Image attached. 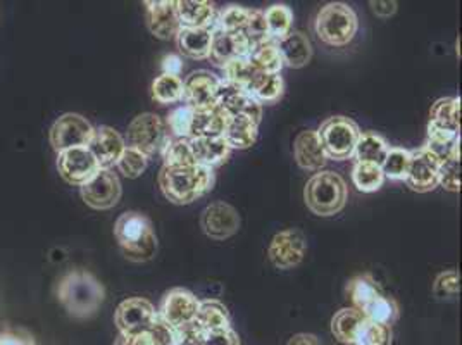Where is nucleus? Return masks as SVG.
I'll return each mask as SVG.
<instances>
[{
    "label": "nucleus",
    "mask_w": 462,
    "mask_h": 345,
    "mask_svg": "<svg viewBox=\"0 0 462 345\" xmlns=\"http://www.w3.org/2000/svg\"><path fill=\"white\" fill-rule=\"evenodd\" d=\"M58 301L64 311L77 320L94 316L106 299V290L87 269H75L59 280Z\"/></svg>",
    "instance_id": "obj_1"
},
{
    "label": "nucleus",
    "mask_w": 462,
    "mask_h": 345,
    "mask_svg": "<svg viewBox=\"0 0 462 345\" xmlns=\"http://www.w3.org/2000/svg\"><path fill=\"white\" fill-rule=\"evenodd\" d=\"M159 187L164 197L178 204L187 206L197 199L209 193L216 182V174L211 168L206 166H185V168H168L162 166L159 172Z\"/></svg>",
    "instance_id": "obj_2"
},
{
    "label": "nucleus",
    "mask_w": 462,
    "mask_h": 345,
    "mask_svg": "<svg viewBox=\"0 0 462 345\" xmlns=\"http://www.w3.org/2000/svg\"><path fill=\"white\" fill-rule=\"evenodd\" d=\"M115 237L125 259L132 263L152 261L157 254L154 227L142 212H123L116 219Z\"/></svg>",
    "instance_id": "obj_3"
},
{
    "label": "nucleus",
    "mask_w": 462,
    "mask_h": 345,
    "mask_svg": "<svg viewBox=\"0 0 462 345\" xmlns=\"http://www.w3.org/2000/svg\"><path fill=\"white\" fill-rule=\"evenodd\" d=\"M348 189L344 178L333 172H314L304 189L309 211L316 216H335L346 208Z\"/></svg>",
    "instance_id": "obj_4"
},
{
    "label": "nucleus",
    "mask_w": 462,
    "mask_h": 345,
    "mask_svg": "<svg viewBox=\"0 0 462 345\" xmlns=\"http://www.w3.org/2000/svg\"><path fill=\"white\" fill-rule=\"evenodd\" d=\"M359 30L356 11L344 2H329L323 5L314 20L318 39L329 47H346Z\"/></svg>",
    "instance_id": "obj_5"
},
{
    "label": "nucleus",
    "mask_w": 462,
    "mask_h": 345,
    "mask_svg": "<svg viewBox=\"0 0 462 345\" xmlns=\"http://www.w3.org/2000/svg\"><path fill=\"white\" fill-rule=\"evenodd\" d=\"M318 136L323 144L328 159L346 161L354 157L361 130L356 121L346 116H331L319 126Z\"/></svg>",
    "instance_id": "obj_6"
},
{
    "label": "nucleus",
    "mask_w": 462,
    "mask_h": 345,
    "mask_svg": "<svg viewBox=\"0 0 462 345\" xmlns=\"http://www.w3.org/2000/svg\"><path fill=\"white\" fill-rule=\"evenodd\" d=\"M126 136L130 147H135L149 157L162 154L171 138L166 123L154 113H143L134 117V121L128 125Z\"/></svg>",
    "instance_id": "obj_7"
},
{
    "label": "nucleus",
    "mask_w": 462,
    "mask_h": 345,
    "mask_svg": "<svg viewBox=\"0 0 462 345\" xmlns=\"http://www.w3.org/2000/svg\"><path fill=\"white\" fill-rule=\"evenodd\" d=\"M157 320L154 304L143 297H130L123 301L115 312V323L123 337L147 333Z\"/></svg>",
    "instance_id": "obj_8"
},
{
    "label": "nucleus",
    "mask_w": 462,
    "mask_h": 345,
    "mask_svg": "<svg viewBox=\"0 0 462 345\" xmlns=\"http://www.w3.org/2000/svg\"><path fill=\"white\" fill-rule=\"evenodd\" d=\"M94 130L92 123L81 115H62L51 128V145L58 154L75 147H87L94 136Z\"/></svg>",
    "instance_id": "obj_9"
},
{
    "label": "nucleus",
    "mask_w": 462,
    "mask_h": 345,
    "mask_svg": "<svg viewBox=\"0 0 462 345\" xmlns=\"http://www.w3.org/2000/svg\"><path fill=\"white\" fill-rule=\"evenodd\" d=\"M221 78L208 70L193 71L183 79V102L193 111H206L217 106Z\"/></svg>",
    "instance_id": "obj_10"
},
{
    "label": "nucleus",
    "mask_w": 462,
    "mask_h": 345,
    "mask_svg": "<svg viewBox=\"0 0 462 345\" xmlns=\"http://www.w3.org/2000/svg\"><path fill=\"white\" fill-rule=\"evenodd\" d=\"M308 252L306 235L297 228L280 231L273 237L268 257L273 266L278 269H291L299 266Z\"/></svg>",
    "instance_id": "obj_11"
},
{
    "label": "nucleus",
    "mask_w": 462,
    "mask_h": 345,
    "mask_svg": "<svg viewBox=\"0 0 462 345\" xmlns=\"http://www.w3.org/2000/svg\"><path fill=\"white\" fill-rule=\"evenodd\" d=\"M121 182L113 170H98L96 176L79 187L85 204L97 211L113 210L121 199Z\"/></svg>",
    "instance_id": "obj_12"
},
{
    "label": "nucleus",
    "mask_w": 462,
    "mask_h": 345,
    "mask_svg": "<svg viewBox=\"0 0 462 345\" xmlns=\"http://www.w3.org/2000/svg\"><path fill=\"white\" fill-rule=\"evenodd\" d=\"M58 170L69 185L83 187L98 172V163L88 147H75L58 154Z\"/></svg>",
    "instance_id": "obj_13"
},
{
    "label": "nucleus",
    "mask_w": 462,
    "mask_h": 345,
    "mask_svg": "<svg viewBox=\"0 0 462 345\" xmlns=\"http://www.w3.org/2000/svg\"><path fill=\"white\" fill-rule=\"evenodd\" d=\"M200 227L212 240H226L240 228V214L228 202L217 200L200 214Z\"/></svg>",
    "instance_id": "obj_14"
},
{
    "label": "nucleus",
    "mask_w": 462,
    "mask_h": 345,
    "mask_svg": "<svg viewBox=\"0 0 462 345\" xmlns=\"http://www.w3.org/2000/svg\"><path fill=\"white\" fill-rule=\"evenodd\" d=\"M200 306V301L195 297L187 288H173L170 290L159 306V318H162L168 325L178 328L187 325L197 318V311Z\"/></svg>",
    "instance_id": "obj_15"
},
{
    "label": "nucleus",
    "mask_w": 462,
    "mask_h": 345,
    "mask_svg": "<svg viewBox=\"0 0 462 345\" xmlns=\"http://www.w3.org/2000/svg\"><path fill=\"white\" fill-rule=\"evenodd\" d=\"M439 170L440 163L430 151L424 147L411 151V164L404 182L414 192H431L439 187Z\"/></svg>",
    "instance_id": "obj_16"
},
{
    "label": "nucleus",
    "mask_w": 462,
    "mask_h": 345,
    "mask_svg": "<svg viewBox=\"0 0 462 345\" xmlns=\"http://www.w3.org/2000/svg\"><path fill=\"white\" fill-rule=\"evenodd\" d=\"M217 107H221L228 117H245L259 125L263 117V106L247 92L233 87L221 79Z\"/></svg>",
    "instance_id": "obj_17"
},
{
    "label": "nucleus",
    "mask_w": 462,
    "mask_h": 345,
    "mask_svg": "<svg viewBox=\"0 0 462 345\" xmlns=\"http://www.w3.org/2000/svg\"><path fill=\"white\" fill-rule=\"evenodd\" d=\"M147 26L155 39L171 40L181 30L174 0H147Z\"/></svg>",
    "instance_id": "obj_18"
},
{
    "label": "nucleus",
    "mask_w": 462,
    "mask_h": 345,
    "mask_svg": "<svg viewBox=\"0 0 462 345\" xmlns=\"http://www.w3.org/2000/svg\"><path fill=\"white\" fill-rule=\"evenodd\" d=\"M87 147L94 154L100 170H113L126 149V142L115 128L98 126L94 130V136Z\"/></svg>",
    "instance_id": "obj_19"
},
{
    "label": "nucleus",
    "mask_w": 462,
    "mask_h": 345,
    "mask_svg": "<svg viewBox=\"0 0 462 345\" xmlns=\"http://www.w3.org/2000/svg\"><path fill=\"white\" fill-rule=\"evenodd\" d=\"M252 43L244 35V32L226 33L212 30L211 56L212 62L219 68L226 66L231 61L249 58L251 56Z\"/></svg>",
    "instance_id": "obj_20"
},
{
    "label": "nucleus",
    "mask_w": 462,
    "mask_h": 345,
    "mask_svg": "<svg viewBox=\"0 0 462 345\" xmlns=\"http://www.w3.org/2000/svg\"><path fill=\"white\" fill-rule=\"evenodd\" d=\"M293 155L297 164L306 172H321L328 163L327 154L316 130H304L295 136Z\"/></svg>",
    "instance_id": "obj_21"
},
{
    "label": "nucleus",
    "mask_w": 462,
    "mask_h": 345,
    "mask_svg": "<svg viewBox=\"0 0 462 345\" xmlns=\"http://www.w3.org/2000/svg\"><path fill=\"white\" fill-rule=\"evenodd\" d=\"M428 132L461 135V97H442L431 106Z\"/></svg>",
    "instance_id": "obj_22"
},
{
    "label": "nucleus",
    "mask_w": 462,
    "mask_h": 345,
    "mask_svg": "<svg viewBox=\"0 0 462 345\" xmlns=\"http://www.w3.org/2000/svg\"><path fill=\"white\" fill-rule=\"evenodd\" d=\"M190 149H192L195 164L206 166L211 170L226 163L231 153V149L223 136L190 138Z\"/></svg>",
    "instance_id": "obj_23"
},
{
    "label": "nucleus",
    "mask_w": 462,
    "mask_h": 345,
    "mask_svg": "<svg viewBox=\"0 0 462 345\" xmlns=\"http://www.w3.org/2000/svg\"><path fill=\"white\" fill-rule=\"evenodd\" d=\"M176 13L181 28H209L216 21V5L209 0H176Z\"/></svg>",
    "instance_id": "obj_24"
},
{
    "label": "nucleus",
    "mask_w": 462,
    "mask_h": 345,
    "mask_svg": "<svg viewBox=\"0 0 462 345\" xmlns=\"http://www.w3.org/2000/svg\"><path fill=\"white\" fill-rule=\"evenodd\" d=\"M176 45L183 58L204 61L211 56L212 30L209 28H181L176 35Z\"/></svg>",
    "instance_id": "obj_25"
},
{
    "label": "nucleus",
    "mask_w": 462,
    "mask_h": 345,
    "mask_svg": "<svg viewBox=\"0 0 462 345\" xmlns=\"http://www.w3.org/2000/svg\"><path fill=\"white\" fill-rule=\"evenodd\" d=\"M278 49L282 52L283 64L293 70H300L308 66L312 59V43L308 35L302 32L291 30L285 39L278 42Z\"/></svg>",
    "instance_id": "obj_26"
},
{
    "label": "nucleus",
    "mask_w": 462,
    "mask_h": 345,
    "mask_svg": "<svg viewBox=\"0 0 462 345\" xmlns=\"http://www.w3.org/2000/svg\"><path fill=\"white\" fill-rule=\"evenodd\" d=\"M382 295V288L369 273L357 275L346 284V297L352 301L354 309H357L361 314H365Z\"/></svg>",
    "instance_id": "obj_27"
},
{
    "label": "nucleus",
    "mask_w": 462,
    "mask_h": 345,
    "mask_svg": "<svg viewBox=\"0 0 462 345\" xmlns=\"http://www.w3.org/2000/svg\"><path fill=\"white\" fill-rule=\"evenodd\" d=\"M257 135H259V125L252 123L251 119L228 117L223 138L231 151L233 149L245 151V149H251L252 145L257 142Z\"/></svg>",
    "instance_id": "obj_28"
},
{
    "label": "nucleus",
    "mask_w": 462,
    "mask_h": 345,
    "mask_svg": "<svg viewBox=\"0 0 462 345\" xmlns=\"http://www.w3.org/2000/svg\"><path fill=\"white\" fill-rule=\"evenodd\" d=\"M228 116L221 107H212L206 111H193L190 138L200 136H223Z\"/></svg>",
    "instance_id": "obj_29"
},
{
    "label": "nucleus",
    "mask_w": 462,
    "mask_h": 345,
    "mask_svg": "<svg viewBox=\"0 0 462 345\" xmlns=\"http://www.w3.org/2000/svg\"><path fill=\"white\" fill-rule=\"evenodd\" d=\"M388 151H390V145L382 135L376 132H365L357 140L352 159L359 163H371V164L382 166Z\"/></svg>",
    "instance_id": "obj_30"
},
{
    "label": "nucleus",
    "mask_w": 462,
    "mask_h": 345,
    "mask_svg": "<svg viewBox=\"0 0 462 345\" xmlns=\"http://www.w3.org/2000/svg\"><path fill=\"white\" fill-rule=\"evenodd\" d=\"M366 318L354 307L340 309L331 320V333L344 345H354L356 335Z\"/></svg>",
    "instance_id": "obj_31"
},
{
    "label": "nucleus",
    "mask_w": 462,
    "mask_h": 345,
    "mask_svg": "<svg viewBox=\"0 0 462 345\" xmlns=\"http://www.w3.org/2000/svg\"><path fill=\"white\" fill-rule=\"evenodd\" d=\"M249 59L261 73H266V75H280L282 70L285 68L276 40H266L255 45L251 51Z\"/></svg>",
    "instance_id": "obj_32"
},
{
    "label": "nucleus",
    "mask_w": 462,
    "mask_h": 345,
    "mask_svg": "<svg viewBox=\"0 0 462 345\" xmlns=\"http://www.w3.org/2000/svg\"><path fill=\"white\" fill-rule=\"evenodd\" d=\"M247 94L254 97L261 106L263 104H274L285 94V81L282 75H266L259 73L254 78Z\"/></svg>",
    "instance_id": "obj_33"
},
{
    "label": "nucleus",
    "mask_w": 462,
    "mask_h": 345,
    "mask_svg": "<svg viewBox=\"0 0 462 345\" xmlns=\"http://www.w3.org/2000/svg\"><path fill=\"white\" fill-rule=\"evenodd\" d=\"M195 320L206 331H217V330L231 328L230 311L223 303H219L216 299L200 301Z\"/></svg>",
    "instance_id": "obj_34"
},
{
    "label": "nucleus",
    "mask_w": 462,
    "mask_h": 345,
    "mask_svg": "<svg viewBox=\"0 0 462 345\" xmlns=\"http://www.w3.org/2000/svg\"><path fill=\"white\" fill-rule=\"evenodd\" d=\"M352 182L359 192H378L385 183V174L378 164L354 161Z\"/></svg>",
    "instance_id": "obj_35"
},
{
    "label": "nucleus",
    "mask_w": 462,
    "mask_h": 345,
    "mask_svg": "<svg viewBox=\"0 0 462 345\" xmlns=\"http://www.w3.org/2000/svg\"><path fill=\"white\" fill-rule=\"evenodd\" d=\"M264 20H266L270 39L280 42L291 32L293 13H291L289 5H285V4H274L264 11Z\"/></svg>",
    "instance_id": "obj_36"
},
{
    "label": "nucleus",
    "mask_w": 462,
    "mask_h": 345,
    "mask_svg": "<svg viewBox=\"0 0 462 345\" xmlns=\"http://www.w3.org/2000/svg\"><path fill=\"white\" fill-rule=\"evenodd\" d=\"M225 78H221L223 81L230 83L233 87L247 92V89L251 87L254 78L257 77L261 71L252 64V61L249 58L236 59V61H231L226 66L221 68Z\"/></svg>",
    "instance_id": "obj_37"
},
{
    "label": "nucleus",
    "mask_w": 462,
    "mask_h": 345,
    "mask_svg": "<svg viewBox=\"0 0 462 345\" xmlns=\"http://www.w3.org/2000/svg\"><path fill=\"white\" fill-rule=\"evenodd\" d=\"M161 155L164 159V166L168 168H185L195 164L190 138H170Z\"/></svg>",
    "instance_id": "obj_38"
},
{
    "label": "nucleus",
    "mask_w": 462,
    "mask_h": 345,
    "mask_svg": "<svg viewBox=\"0 0 462 345\" xmlns=\"http://www.w3.org/2000/svg\"><path fill=\"white\" fill-rule=\"evenodd\" d=\"M249 14H251V9L231 4V5L225 7V9L216 16L212 30L226 32V33L244 32V28H245V24H247V20H249Z\"/></svg>",
    "instance_id": "obj_39"
},
{
    "label": "nucleus",
    "mask_w": 462,
    "mask_h": 345,
    "mask_svg": "<svg viewBox=\"0 0 462 345\" xmlns=\"http://www.w3.org/2000/svg\"><path fill=\"white\" fill-rule=\"evenodd\" d=\"M152 98L159 104H176L183 100V79L161 75L152 81Z\"/></svg>",
    "instance_id": "obj_40"
},
{
    "label": "nucleus",
    "mask_w": 462,
    "mask_h": 345,
    "mask_svg": "<svg viewBox=\"0 0 462 345\" xmlns=\"http://www.w3.org/2000/svg\"><path fill=\"white\" fill-rule=\"evenodd\" d=\"M392 342H393L392 326L365 320L356 335L354 345H392Z\"/></svg>",
    "instance_id": "obj_41"
},
{
    "label": "nucleus",
    "mask_w": 462,
    "mask_h": 345,
    "mask_svg": "<svg viewBox=\"0 0 462 345\" xmlns=\"http://www.w3.org/2000/svg\"><path fill=\"white\" fill-rule=\"evenodd\" d=\"M411 164V151L401 149V147H390L386 154L385 161L382 164V172L385 178L404 182Z\"/></svg>",
    "instance_id": "obj_42"
},
{
    "label": "nucleus",
    "mask_w": 462,
    "mask_h": 345,
    "mask_svg": "<svg viewBox=\"0 0 462 345\" xmlns=\"http://www.w3.org/2000/svg\"><path fill=\"white\" fill-rule=\"evenodd\" d=\"M149 161H151L149 155L140 153L135 147L126 145V149L121 154L116 168L123 172L126 178H138L147 170Z\"/></svg>",
    "instance_id": "obj_43"
},
{
    "label": "nucleus",
    "mask_w": 462,
    "mask_h": 345,
    "mask_svg": "<svg viewBox=\"0 0 462 345\" xmlns=\"http://www.w3.org/2000/svg\"><path fill=\"white\" fill-rule=\"evenodd\" d=\"M439 185L448 192L461 191V151L445 159L439 170Z\"/></svg>",
    "instance_id": "obj_44"
},
{
    "label": "nucleus",
    "mask_w": 462,
    "mask_h": 345,
    "mask_svg": "<svg viewBox=\"0 0 462 345\" xmlns=\"http://www.w3.org/2000/svg\"><path fill=\"white\" fill-rule=\"evenodd\" d=\"M433 294L440 301H454L461 294V276L456 269L443 271L433 284Z\"/></svg>",
    "instance_id": "obj_45"
},
{
    "label": "nucleus",
    "mask_w": 462,
    "mask_h": 345,
    "mask_svg": "<svg viewBox=\"0 0 462 345\" xmlns=\"http://www.w3.org/2000/svg\"><path fill=\"white\" fill-rule=\"evenodd\" d=\"M193 109L189 106H180L173 109L168 119L166 128L171 138H190V126H192Z\"/></svg>",
    "instance_id": "obj_46"
},
{
    "label": "nucleus",
    "mask_w": 462,
    "mask_h": 345,
    "mask_svg": "<svg viewBox=\"0 0 462 345\" xmlns=\"http://www.w3.org/2000/svg\"><path fill=\"white\" fill-rule=\"evenodd\" d=\"M244 35L249 39L252 43V49L266 40H270L268 35V26H266V20H264V11L259 9H251L249 20L244 28Z\"/></svg>",
    "instance_id": "obj_47"
},
{
    "label": "nucleus",
    "mask_w": 462,
    "mask_h": 345,
    "mask_svg": "<svg viewBox=\"0 0 462 345\" xmlns=\"http://www.w3.org/2000/svg\"><path fill=\"white\" fill-rule=\"evenodd\" d=\"M176 333V345H204L206 340V330L193 320L187 325L174 328Z\"/></svg>",
    "instance_id": "obj_48"
},
{
    "label": "nucleus",
    "mask_w": 462,
    "mask_h": 345,
    "mask_svg": "<svg viewBox=\"0 0 462 345\" xmlns=\"http://www.w3.org/2000/svg\"><path fill=\"white\" fill-rule=\"evenodd\" d=\"M147 333L151 337L152 345H176V333H174L173 326L168 325L162 318H159V314H157L154 325Z\"/></svg>",
    "instance_id": "obj_49"
},
{
    "label": "nucleus",
    "mask_w": 462,
    "mask_h": 345,
    "mask_svg": "<svg viewBox=\"0 0 462 345\" xmlns=\"http://www.w3.org/2000/svg\"><path fill=\"white\" fill-rule=\"evenodd\" d=\"M204 345H240V337L233 328L208 331Z\"/></svg>",
    "instance_id": "obj_50"
},
{
    "label": "nucleus",
    "mask_w": 462,
    "mask_h": 345,
    "mask_svg": "<svg viewBox=\"0 0 462 345\" xmlns=\"http://www.w3.org/2000/svg\"><path fill=\"white\" fill-rule=\"evenodd\" d=\"M0 337H2L5 345H35L33 337L28 331L21 330V328H18V330H14V328L4 330V331H0Z\"/></svg>",
    "instance_id": "obj_51"
},
{
    "label": "nucleus",
    "mask_w": 462,
    "mask_h": 345,
    "mask_svg": "<svg viewBox=\"0 0 462 345\" xmlns=\"http://www.w3.org/2000/svg\"><path fill=\"white\" fill-rule=\"evenodd\" d=\"M369 5L373 9V13L382 20H386L397 13V2H393V0H376V2L371 0Z\"/></svg>",
    "instance_id": "obj_52"
},
{
    "label": "nucleus",
    "mask_w": 462,
    "mask_h": 345,
    "mask_svg": "<svg viewBox=\"0 0 462 345\" xmlns=\"http://www.w3.org/2000/svg\"><path fill=\"white\" fill-rule=\"evenodd\" d=\"M162 75H170V77H180L183 71V59L178 54H168L162 59Z\"/></svg>",
    "instance_id": "obj_53"
},
{
    "label": "nucleus",
    "mask_w": 462,
    "mask_h": 345,
    "mask_svg": "<svg viewBox=\"0 0 462 345\" xmlns=\"http://www.w3.org/2000/svg\"><path fill=\"white\" fill-rule=\"evenodd\" d=\"M115 345H152L149 333H142V335H135V337H123L119 335L116 339Z\"/></svg>",
    "instance_id": "obj_54"
},
{
    "label": "nucleus",
    "mask_w": 462,
    "mask_h": 345,
    "mask_svg": "<svg viewBox=\"0 0 462 345\" xmlns=\"http://www.w3.org/2000/svg\"><path fill=\"white\" fill-rule=\"evenodd\" d=\"M287 345H323L321 340L312 333H297L293 335Z\"/></svg>",
    "instance_id": "obj_55"
},
{
    "label": "nucleus",
    "mask_w": 462,
    "mask_h": 345,
    "mask_svg": "<svg viewBox=\"0 0 462 345\" xmlns=\"http://www.w3.org/2000/svg\"><path fill=\"white\" fill-rule=\"evenodd\" d=\"M0 345H5L4 344V340H2V337H0Z\"/></svg>",
    "instance_id": "obj_56"
}]
</instances>
